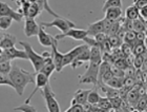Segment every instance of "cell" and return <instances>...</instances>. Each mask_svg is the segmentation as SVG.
I'll use <instances>...</instances> for the list:
<instances>
[{
  "mask_svg": "<svg viewBox=\"0 0 147 112\" xmlns=\"http://www.w3.org/2000/svg\"><path fill=\"white\" fill-rule=\"evenodd\" d=\"M36 72L25 71L23 69L19 68L17 65H12V69L9 73V81H12L13 88L15 89L19 96H22L24 93V89L28 84H34Z\"/></svg>",
  "mask_w": 147,
  "mask_h": 112,
  "instance_id": "1",
  "label": "cell"
},
{
  "mask_svg": "<svg viewBox=\"0 0 147 112\" xmlns=\"http://www.w3.org/2000/svg\"><path fill=\"white\" fill-rule=\"evenodd\" d=\"M19 44L23 48V50H24L25 53H26L28 60L31 61L32 66H33L35 69V72L38 73V72L41 70V68H42L45 58H44L41 54L37 53L36 51L33 49V47L30 44V42H28V41H19Z\"/></svg>",
  "mask_w": 147,
  "mask_h": 112,
  "instance_id": "2",
  "label": "cell"
},
{
  "mask_svg": "<svg viewBox=\"0 0 147 112\" xmlns=\"http://www.w3.org/2000/svg\"><path fill=\"white\" fill-rule=\"evenodd\" d=\"M89 65L86 69L85 73L81 76H79V83L80 84H92L95 87L98 85V73H99V67L101 62L92 61L89 60Z\"/></svg>",
  "mask_w": 147,
  "mask_h": 112,
  "instance_id": "3",
  "label": "cell"
},
{
  "mask_svg": "<svg viewBox=\"0 0 147 112\" xmlns=\"http://www.w3.org/2000/svg\"><path fill=\"white\" fill-rule=\"evenodd\" d=\"M41 94H42L43 98L45 100V106H46V108H47V111L61 112V110H60V105H59L58 100L56 98V94L54 93V91L52 90L49 84H47L45 87L42 88Z\"/></svg>",
  "mask_w": 147,
  "mask_h": 112,
  "instance_id": "4",
  "label": "cell"
},
{
  "mask_svg": "<svg viewBox=\"0 0 147 112\" xmlns=\"http://www.w3.org/2000/svg\"><path fill=\"white\" fill-rule=\"evenodd\" d=\"M40 25L43 27V28H53V27H55V28L59 29L62 33H65L69 29L76 28V25L73 21H71V20H68L66 18H63V17L55 18L53 21L49 22H41Z\"/></svg>",
  "mask_w": 147,
  "mask_h": 112,
  "instance_id": "5",
  "label": "cell"
},
{
  "mask_svg": "<svg viewBox=\"0 0 147 112\" xmlns=\"http://www.w3.org/2000/svg\"><path fill=\"white\" fill-rule=\"evenodd\" d=\"M87 36V32L86 30H82V29H69L68 31H66L65 33H62V34L56 35L55 38L57 40L59 39H64V38H73L75 40H83L84 38Z\"/></svg>",
  "mask_w": 147,
  "mask_h": 112,
  "instance_id": "6",
  "label": "cell"
},
{
  "mask_svg": "<svg viewBox=\"0 0 147 112\" xmlns=\"http://www.w3.org/2000/svg\"><path fill=\"white\" fill-rule=\"evenodd\" d=\"M0 17H11L16 22H21L23 19V15L13 10L7 3L0 1Z\"/></svg>",
  "mask_w": 147,
  "mask_h": 112,
  "instance_id": "7",
  "label": "cell"
},
{
  "mask_svg": "<svg viewBox=\"0 0 147 112\" xmlns=\"http://www.w3.org/2000/svg\"><path fill=\"white\" fill-rule=\"evenodd\" d=\"M49 78L46 77L44 74L40 73V72L36 73V77H35V83H34L35 84L34 90H33V92L31 93V95L28 97V100H25L24 104H30V102H31V100L33 98V96L37 93V91L39 90V89H42L43 87H45L46 85L49 84Z\"/></svg>",
  "mask_w": 147,
  "mask_h": 112,
  "instance_id": "8",
  "label": "cell"
},
{
  "mask_svg": "<svg viewBox=\"0 0 147 112\" xmlns=\"http://www.w3.org/2000/svg\"><path fill=\"white\" fill-rule=\"evenodd\" d=\"M40 25H38L34 18H28L25 17L24 19V34L26 37H33L37 36L38 32H39Z\"/></svg>",
  "mask_w": 147,
  "mask_h": 112,
  "instance_id": "9",
  "label": "cell"
},
{
  "mask_svg": "<svg viewBox=\"0 0 147 112\" xmlns=\"http://www.w3.org/2000/svg\"><path fill=\"white\" fill-rule=\"evenodd\" d=\"M37 37H38V41H39V44L42 46V47H52L53 44L57 42V39H56L54 36L52 35L47 34L44 30L43 27L40 25V29H39V32H38V34H37Z\"/></svg>",
  "mask_w": 147,
  "mask_h": 112,
  "instance_id": "10",
  "label": "cell"
},
{
  "mask_svg": "<svg viewBox=\"0 0 147 112\" xmlns=\"http://www.w3.org/2000/svg\"><path fill=\"white\" fill-rule=\"evenodd\" d=\"M87 44H81V46H77L75 47L74 49H71V51H68L67 53L63 54V61H62V66H63V68L66 67V66L71 65V61H73L74 59L76 58L77 56L79 55L80 52L82 50H84V48L86 47Z\"/></svg>",
  "mask_w": 147,
  "mask_h": 112,
  "instance_id": "11",
  "label": "cell"
},
{
  "mask_svg": "<svg viewBox=\"0 0 147 112\" xmlns=\"http://www.w3.org/2000/svg\"><path fill=\"white\" fill-rule=\"evenodd\" d=\"M52 49H53V52L51 53V55H52V59H53V61H54V65H55V70L57 72H61L62 69H63V66H62V61H63V53L59 52L58 41L53 44Z\"/></svg>",
  "mask_w": 147,
  "mask_h": 112,
  "instance_id": "12",
  "label": "cell"
},
{
  "mask_svg": "<svg viewBox=\"0 0 147 112\" xmlns=\"http://www.w3.org/2000/svg\"><path fill=\"white\" fill-rule=\"evenodd\" d=\"M3 54L5 55L7 60H14V59H28L26 53L24 50H19L16 47H12L9 49L3 50Z\"/></svg>",
  "mask_w": 147,
  "mask_h": 112,
  "instance_id": "13",
  "label": "cell"
},
{
  "mask_svg": "<svg viewBox=\"0 0 147 112\" xmlns=\"http://www.w3.org/2000/svg\"><path fill=\"white\" fill-rule=\"evenodd\" d=\"M89 61V47L88 46H86L84 48V50H82L80 52V54L77 56L76 58L74 59L73 61L71 64V69H77L78 67L82 65L83 62H88Z\"/></svg>",
  "mask_w": 147,
  "mask_h": 112,
  "instance_id": "14",
  "label": "cell"
},
{
  "mask_svg": "<svg viewBox=\"0 0 147 112\" xmlns=\"http://www.w3.org/2000/svg\"><path fill=\"white\" fill-rule=\"evenodd\" d=\"M17 42V37L9 33H2L1 34V40H0V48L3 50L9 49L12 47H15Z\"/></svg>",
  "mask_w": 147,
  "mask_h": 112,
  "instance_id": "15",
  "label": "cell"
},
{
  "mask_svg": "<svg viewBox=\"0 0 147 112\" xmlns=\"http://www.w3.org/2000/svg\"><path fill=\"white\" fill-rule=\"evenodd\" d=\"M86 32H87V36H90V37H94L95 35L99 34V33H104V21H103V19L98 20L94 23H90Z\"/></svg>",
  "mask_w": 147,
  "mask_h": 112,
  "instance_id": "16",
  "label": "cell"
},
{
  "mask_svg": "<svg viewBox=\"0 0 147 112\" xmlns=\"http://www.w3.org/2000/svg\"><path fill=\"white\" fill-rule=\"evenodd\" d=\"M89 90H83V89H79L75 92L73 96V100L71 102V105H75V104H79V105H85L87 103V95H88Z\"/></svg>",
  "mask_w": 147,
  "mask_h": 112,
  "instance_id": "17",
  "label": "cell"
},
{
  "mask_svg": "<svg viewBox=\"0 0 147 112\" xmlns=\"http://www.w3.org/2000/svg\"><path fill=\"white\" fill-rule=\"evenodd\" d=\"M54 71H56L55 65H54V61H53V59H52V55H51L49 57L45 58L44 64H43V66H42V68H41V70H40L39 72L45 75L46 77L49 78L51 77V75L54 73Z\"/></svg>",
  "mask_w": 147,
  "mask_h": 112,
  "instance_id": "18",
  "label": "cell"
},
{
  "mask_svg": "<svg viewBox=\"0 0 147 112\" xmlns=\"http://www.w3.org/2000/svg\"><path fill=\"white\" fill-rule=\"evenodd\" d=\"M105 19L110 21H116L122 17V8H109L105 11Z\"/></svg>",
  "mask_w": 147,
  "mask_h": 112,
  "instance_id": "19",
  "label": "cell"
},
{
  "mask_svg": "<svg viewBox=\"0 0 147 112\" xmlns=\"http://www.w3.org/2000/svg\"><path fill=\"white\" fill-rule=\"evenodd\" d=\"M40 13H41V9L39 8V5L37 4L35 1L30 3V5L28 6V9H26V12H25L24 16L25 17H28V18H34L37 17V16L40 15Z\"/></svg>",
  "mask_w": 147,
  "mask_h": 112,
  "instance_id": "20",
  "label": "cell"
},
{
  "mask_svg": "<svg viewBox=\"0 0 147 112\" xmlns=\"http://www.w3.org/2000/svg\"><path fill=\"white\" fill-rule=\"evenodd\" d=\"M101 91L103 93H105V97H107L108 100L110 98H113V97H116V96H119V90H117V89H113V88H110L108 86L104 84H101L98 86Z\"/></svg>",
  "mask_w": 147,
  "mask_h": 112,
  "instance_id": "21",
  "label": "cell"
},
{
  "mask_svg": "<svg viewBox=\"0 0 147 112\" xmlns=\"http://www.w3.org/2000/svg\"><path fill=\"white\" fill-rule=\"evenodd\" d=\"M35 2L39 5V8L41 9V11H46V12L49 13V14H51L52 16H54L55 18H58V17H61V16L59 15V14H57L56 12H54L52 9H51V6L49 5V1L47 0H34Z\"/></svg>",
  "mask_w": 147,
  "mask_h": 112,
  "instance_id": "22",
  "label": "cell"
},
{
  "mask_svg": "<svg viewBox=\"0 0 147 112\" xmlns=\"http://www.w3.org/2000/svg\"><path fill=\"white\" fill-rule=\"evenodd\" d=\"M145 53H146V44H145V42L137 41V42L132 46L131 54H134L135 56L145 55Z\"/></svg>",
  "mask_w": 147,
  "mask_h": 112,
  "instance_id": "23",
  "label": "cell"
},
{
  "mask_svg": "<svg viewBox=\"0 0 147 112\" xmlns=\"http://www.w3.org/2000/svg\"><path fill=\"white\" fill-rule=\"evenodd\" d=\"M132 31L136 32V33L145 32L146 31V21L140 18V17L132 20Z\"/></svg>",
  "mask_w": 147,
  "mask_h": 112,
  "instance_id": "24",
  "label": "cell"
},
{
  "mask_svg": "<svg viewBox=\"0 0 147 112\" xmlns=\"http://www.w3.org/2000/svg\"><path fill=\"white\" fill-rule=\"evenodd\" d=\"M100 94L99 92L97 91V88H94L92 90H89L88 92V95H87V103L89 105H92V106H96L97 104H98L99 100H100Z\"/></svg>",
  "mask_w": 147,
  "mask_h": 112,
  "instance_id": "25",
  "label": "cell"
},
{
  "mask_svg": "<svg viewBox=\"0 0 147 112\" xmlns=\"http://www.w3.org/2000/svg\"><path fill=\"white\" fill-rule=\"evenodd\" d=\"M104 85L108 86L110 88H113V89H117V90H119L121 88L123 87V78H120V77H116V76H113V77L108 79Z\"/></svg>",
  "mask_w": 147,
  "mask_h": 112,
  "instance_id": "26",
  "label": "cell"
},
{
  "mask_svg": "<svg viewBox=\"0 0 147 112\" xmlns=\"http://www.w3.org/2000/svg\"><path fill=\"white\" fill-rule=\"evenodd\" d=\"M125 18L129 20H135L139 18V9L135 5L128 6L125 11Z\"/></svg>",
  "mask_w": 147,
  "mask_h": 112,
  "instance_id": "27",
  "label": "cell"
},
{
  "mask_svg": "<svg viewBox=\"0 0 147 112\" xmlns=\"http://www.w3.org/2000/svg\"><path fill=\"white\" fill-rule=\"evenodd\" d=\"M123 42L125 44H128L129 46H134V44L137 42V38H136V32L134 31H128L124 34V37H123Z\"/></svg>",
  "mask_w": 147,
  "mask_h": 112,
  "instance_id": "28",
  "label": "cell"
},
{
  "mask_svg": "<svg viewBox=\"0 0 147 112\" xmlns=\"http://www.w3.org/2000/svg\"><path fill=\"white\" fill-rule=\"evenodd\" d=\"M109 8H122V0H105L102 11L105 12Z\"/></svg>",
  "mask_w": 147,
  "mask_h": 112,
  "instance_id": "29",
  "label": "cell"
},
{
  "mask_svg": "<svg viewBox=\"0 0 147 112\" xmlns=\"http://www.w3.org/2000/svg\"><path fill=\"white\" fill-rule=\"evenodd\" d=\"M96 106H98V108H100L102 110H106V111H110V110L113 109L111 108V104H110L109 100H108L107 97H100V100H99L98 104Z\"/></svg>",
  "mask_w": 147,
  "mask_h": 112,
  "instance_id": "30",
  "label": "cell"
},
{
  "mask_svg": "<svg viewBox=\"0 0 147 112\" xmlns=\"http://www.w3.org/2000/svg\"><path fill=\"white\" fill-rule=\"evenodd\" d=\"M146 107H147L146 94H143V95H141V97L139 98L138 103L136 104V106L134 107V108L138 109L140 112H144V111H146Z\"/></svg>",
  "mask_w": 147,
  "mask_h": 112,
  "instance_id": "31",
  "label": "cell"
},
{
  "mask_svg": "<svg viewBox=\"0 0 147 112\" xmlns=\"http://www.w3.org/2000/svg\"><path fill=\"white\" fill-rule=\"evenodd\" d=\"M107 41H108V44H109V46H110L111 49H116V48L120 47L123 42V41L121 40L118 36H116V35L107 36Z\"/></svg>",
  "mask_w": 147,
  "mask_h": 112,
  "instance_id": "32",
  "label": "cell"
},
{
  "mask_svg": "<svg viewBox=\"0 0 147 112\" xmlns=\"http://www.w3.org/2000/svg\"><path fill=\"white\" fill-rule=\"evenodd\" d=\"M13 20L11 17H0V31H5L12 25Z\"/></svg>",
  "mask_w": 147,
  "mask_h": 112,
  "instance_id": "33",
  "label": "cell"
},
{
  "mask_svg": "<svg viewBox=\"0 0 147 112\" xmlns=\"http://www.w3.org/2000/svg\"><path fill=\"white\" fill-rule=\"evenodd\" d=\"M145 61H146V57H145V55L135 56V58L132 59V65H134V68L137 69V70H140Z\"/></svg>",
  "mask_w": 147,
  "mask_h": 112,
  "instance_id": "34",
  "label": "cell"
},
{
  "mask_svg": "<svg viewBox=\"0 0 147 112\" xmlns=\"http://www.w3.org/2000/svg\"><path fill=\"white\" fill-rule=\"evenodd\" d=\"M12 69V62L11 60H5L0 64V73L4 75H9V71Z\"/></svg>",
  "mask_w": 147,
  "mask_h": 112,
  "instance_id": "35",
  "label": "cell"
},
{
  "mask_svg": "<svg viewBox=\"0 0 147 112\" xmlns=\"http://www.w3.org/2000/svg\"><path fill=\"white\" fill-rule=\"evenodd\" d=\"M120 51H121V54L124 57H127V56L131 55V51H132V47L129 46L128 44H125V42H122V44L120 46Z\"/></svg>",
  "mask_w": 147,
  "mask_h": 112,
  "instance_id": "36",
  "label": "cell"
},
{
  "mask_svg": "<svg viewBox=\"0 0 147 112\" xmlns=\"http://www.w3.org/2000/svg\"><path fill=\"white\" fill-rule=\"evenodd\" d=\"M113 66L117 67L118 69H121V70H125L128 65H127V62H126V59L125 57H119V58L115 59V61H113Z\"/></svg>",
  "mask_w": 147,
  "mask_h": 112,
  "instance_id": "37",
  "label": "cell"
},
{
  "mask_svg": "<svg viewBox=\"0 0 147 112\" xmlns=\"http://www.w3.org/2000/svg\"><path fill=\"white\" fill-rule=\"evenodd\" d=\"M14 111H21V112H37L36 108L32 106L31 104H23L21 106L16 107Z\"/></svg>",
  "mask_w": 147,
  "mask_h": 112,
  "instance_id": "38",
  "label": "cell"
},
{
  "mask_svg": "<svg viewBox=\"0 0 147 112\" xmlns=\"http://www.w3.org/2000/svg\"><path fill=\"white\" fill-rule=\"evenodd\" d=\"M110 71L113 73V76H116V77H120V78L125 77V72L123 71V70H121V69H118L115 66L110 67Z\"/></svg>",
  "mask_w": 147,
  "mask_h": 112,
  "instance_id": "39",
  "label": "cell"
},
{
  "mask_svg": "<svg viewBox=\"0 0 147 112\" xmlns=\"http://www.w3.org/2000/svg\"><path fill=\"white\" fill-rule=\"evenodd\" d=\"M0 85H6V86H9V87L13 88L12 81H9V75H4L0 73Z\"/></svg>",
  "mask_w": 147,
  "mask_h": 112,
  "instance_id": "40",
  "label": "cell"
},
{
  "mask_svg": "<svg viewBox=\"0 0 147 112\" xmlns=\"http://www.w3.org/2000/svg\"><path fill=\"white\" fill-rule=\"evenodd\" d=\"M103 21H104V34L108 35L110 28H111V25H113V21L107 20V19H105V18H103Z\"/></svg>",
  "mask_w": 147,
  "mask_h": 112,
  "instance_id": "41",
  "label": "cell"
},
{
  "mask_svg": "<svg viewBox=\"0 0 147 112\" xmlns=\"http://www.w3.org/2000/svg\"><path fill=\"white\" fill-rule=\"evenodd\" d=\"M139 17L146 21V19H147V5L143 6V8H141V9H139Z\"/></svg>",
  "mask_w": 147,
  "mask_h": 112,
  "instance_id": "42",
  "label": "cell"
},
{
  "mask_svg": "<svg viewBox=\"0 0 147 112\" xmlns=\"http://www.w3.org/2000/svg\"><path fill=\"white\" fill-rule=\"evenodd\" d=\"M71 112H84V107L79 104H75V105H71Z\"/></svg>",
  "mask_w": 147,
  "mask_h": 112,
  "instance_id": "43",
  "label": "cell"
},
{
  "mask_svg": "<svg viewBox=\"0 0 147 112\" xmlns=\"http://www.w3.org/2000/svg\"><path fill=\"white\" fill-rule=\"evenodd\" d=\"M134 5L138 9H141L147 5V0H134Z\"/></svg>",
  "mask_w": 147,
  "mask_h": 112,
  "instance_id": "44",
  "label": "cell"
},
{
  "mask_svg": "<svg viewBox=\"0 0 147 112\" xmlns=\"http://www.w3.org/2000/svg\"><path fill=\"white\" fill-rule=\"evenodd\" d=\"M136 38H137V41L145 42V39H146V34H145V32H139V33H136Z\"/></svg>",
  "mask_w": 147,
  "mask_h": 112,
  "instance_id": "45",
  "label": "cell"
},
{
  "mask_svg": "<svg viewBox=\"0 0 147 112\" xmlns=\"http://www.w3.org/2000/svg\"><path fill=\"white\" fill-rule=\"evenodd\" d=\"M41 55H42L44 58H47V57H49V56H51V53H49V52H46V51H44Z\"/></svg>",
  "mask_w": 147,
  "mask_h": 112,
  "instance_id": "46",
  "label": "cell"
},
{
  "mask_svg": "<svg viewBox=\"0 0 147 112\" xmlns=\"http://www.w3.org/2000/svg\"><path fill=\"white\" fill-rule=\"evenodd\" d=\"M130 112H140V111H139L138 109H136V108H131V109H130Z\"/></svg>",
  "mask_w": 147,
  "mask_h": 112,
  "instance_id": "47",
  "label": "cell"
},
{
  "mask_svg": "<svg viewBox=\"0 0 147 112\" xmlns=\"http://www.w3.org/2000/svg\"><path fill=\"white\" fill-rule=\"evenodd\" d=\"M64 112H71V107H69V108H68L67 110H65Z\"/></svg>",
  "mask_w": 147,
  "mask_h": 112,
  "instance_id": "48",
  "label": "cell"
},
{
  "mask_svg": "<svg viewBox=\"0 0 147 112\" xmlns=\"http://www.w3.org/2000/svg\"><path fill=\"white\" fill-rule=\"evenodd\" d=\"M1 34H2V32L0 31V40H1Z\"/></svg>",
  "mask_w": 147,
  "mask_h": 112,
  "instance_id": "49",
  "label": "cell"
},
{
  "mask_svg": "<svg viewBox=\"0 0 147 112\" xmlns=\"http://www.w3.org/2000/svg\"><path fill=\"white\" fill-rule=\"evenodd\" d=\"M84 112H92V111H87V110H85V111H84Z\"/></svg>",
  "mask_w": 147,
  "mask_h": 112,
  "instance_id": "50",
  "label": "cell"
},
{
  "mask_svg": "<svg viewBox=\"0 0 147 112\" xmlns=\"http://www.w3.org/2000/svg\"><path fill=\"white\" fill-rule=\"evenodd\" d=\"M144 112H146V111H144Z\"/></svg>",
  "mask_w": 147,
  "mask_h": 112,
  "instance_id": "51",
  "label": "cell"
}]
</instances>
